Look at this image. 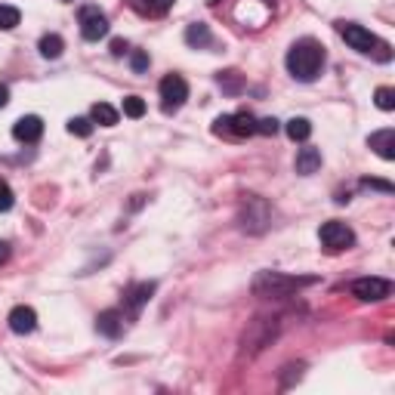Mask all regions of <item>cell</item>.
I'll return each mask as SVG.
<instances>
[{"label": "cell", "instance_id": "cell-1", "mask_svg": "<svg viewBox=\"0 0 395 395\" xmlns=\"http://www.w3.org/2000/svg\"><path fill=\"white\" fill-rule=\"evenodd\" d=\"M322 65H324L322 43L299 41V43L290 46V53H287V71L294 74L297 81H315L318 71H322Z\"/></svg>", "mask_w": 395, "mask_h": 395}, {"label": "cell", "instance_id": "cell-2", "mask_svg": "<svg viewBox=\"0 0 395 395\" xmlns=\"http://www.w3.org/2000/svg\"><path fill=\"white\" fill-rule=\"evenodd\" d=\"M315 278H294V275H281V272H260L253 281V294L260 297H290L294 290L312 284Z\"/></svg>", "mask_w": 395, "mask_h": 395}, {"label": "cell", "instance_id": "cell-3", "mask_svg": "<svg viewBox=\"0 0 395 395\" xmlns=\"http://www.w3.org/2000/svg\"><path fill=\"white\" fill-rule=\"evenodd\" d=\"M269 222H272L269 204L262 201V198H257V195L244 198V204H241V229L250 232V235H260V232L269 229Z\"/></svg>", "mask_w": 395, "mask_h": 395}, {"label": "cell", "instance_id": "cell-4", "mask_svg": "<svg viewBox=\"0 0 395 395\" xmlns=\"http://www.w3.org/2000/svg\"><path fill=\"white\" fill-rule=\"evenodd\" d=\"M318 241H322V247L327 253H340V250H346V247H352V244H355V232L346 222L331 220V222H324L322 229H318Z\"/></svg>", "mask_w": 395, "mask_h": 395}, {"label": "cell", "instance_id": "cell-5", "mask_svg": "<svg viewBox=\"0 0 395 395\" xmlns=\"http://www.w3.org/2000/svg\"><path fill=\"white\" fill-rule=\"evenodd\" d=\"M213 133H225V136H253L257 133V118L247 115V111H238V115H225L216 118Z\"/></svg>", "mask_w": 395, "mask_h": 395}, {"label": "cell", "instance_id": "cell-6", "mask_svg": "<svg viewBox=\"0 0 395 395\" xmlns=\"http://www.w3.org/2000/svg\"><path fill=\"white\" fill-rule=\"evenodd\" d=\"M392 294V284L386 278H359L352 284V297H359L361 303H380V299H386Z\"/></svg>", "mask_w": 395, "mask_h": 395}, {"label": "cell", "instance_id": "cell-7", "mask_svg": "<svg viewBox=\"0 0 395 395\" xmlns=\"http://www.w3.org/2000/svg\"><path fill=\"white\" fill-rule=\"evenodd\" d=\"M81 34L83 41H99L108 34V19L99 13L96 6H83L81 9Z\"/></svg>", "mask_w": 395, "mask_h": 395}, {"label": "cell", "instance_id": "cell-8", "mask_svg": "<svg viewBox=\"0 0 395 395\" xmlns=\"http://www.w3.org/2000/svg\"><path fill=\"white\" fill-rule=\"evenodd\" d=\"M340 34H343V41L349 43L352 50H359V53H374V46L380 43L377 37L368 31V28L352 25V22H340Z\"/></svg>", "mask_w": 395, "mask_h": 395}, {"label": "cell", "instance_id": "cell-9", "mask_svg": "<svg viewBox=\"0 0 395 395\" xmlns=\"http://www.w3.org/2000/svg\"><path fill=\"white\" fill-rule=\"evenodd\" d=\"M161 99H164V108H180L185 99H189V83H185L180 74H167L161 81Z\"/></svg>", "mask_w": 395, "mask_h": 395}, {"label": "cell", "instance_id": "cell-10", "mask_svg": "<svg viewBox=\"0 0 395 395\" xmlns=\"http://www.w3.org/2000/svg\"><path fill=\"white\" fill-rule=\"evenodd\" d=\"M13 136L19 139V143H37V139L43 136V120L37 115H25L19 118L13 124Z\"/></svg>", "mask_w": 395, "mask_h": 395}, {"label": "cell", "instance_id": "cell-11", "mask_svg": "<svg viewBox=\"0 0 395 395\" xmlns=\"http://www.w3.org/2000/svg\"><path fill=\"white\" fill-rule=\"evenodd\" d=\"M6 322H9V331L13 334H31L37 327V312L31 306H16Z\"/></svg>", "mask_w": 395, "mask_h": 395}, {"label": "cell", "instance_id": "cell-12", "mask_svg": "<svg viewBox=\"0 0 395 395\" xmlns=\"http://www.w3.org/2000/svg\"><path fill=\"white\" fill-rule=\"evenodd\" d=\"M368 145L383 158V161H395V130H392V127L371 133V136H368Z\"/></svg>", "mask_w": 395, "mask_h": 395}, {"label": "cell", "instance_id": "cell-13", "mask_svg": "<svg viewBox=\"0 0 395 395\" xmlns=\"http://www.w3.org/2000/svg\"><path fill=\"white\" fill-rule=\"evenodd\" d=\"M96 331L115 340V337H120V331H124V315H120V312H115V309H108V312H102V315L96 318Z\"/></svg>", "mask_w": 395, "mask_h": 395}, {"label": "cell", "instance_id": "cell-14", "mask_svg": "<svg viewBox=\"0 0 395 395\" xmlns=\"http://www.w3.org/2000/svg\"><path fill=\"white\" fill-rule=\"evenodd\" d=\"M318 167H322V152L318 148H299V155H297V173L299 176H312L318 173Z\"/></svg>", "mask_w": 395, "mask_h": 395}, {"label": "cell", "instance_id": "cell-15", "mask_svg": "<svg viewBox=\"0 0 395 395\" xmlns=\"http://www.w3.org/2000/svg\"><path fill=\"white\" fill-rule=\"evenodd\" d=\"M152 294H155V284H152V281H145V284H136V287L127 290V299H124V303H127L130 312H139V309H143L148 299H152Z\"/></svg>", "mask_w": 395, "mask_h": 395}, {"label": "cell", "instance_id": "cell-16", "mask_svg": "<svg viewBox=\"0 0 395 395\" xmlns=\"http://www.w3.org/2000/svg\"><path fill=\"white\" fill-rule=\"evenodd\" d=\"M93 120H96V124H102V127H115L118 124V108H111L108 102H96V106H93Z\"/></svg>", "mask_w": 395, "mask_h": 395}, {"label": "cell", "instance_id": "cell-17", "mask_svg": "<svg viewBox=\"0 0 395 395\" xmlns=\"http://www.w3.org/2000/svg\"><path fill=\"white\" fill-rule=\"evenodd\" d=\"M210 28H207L204 22H195L189 25V31H185V43H192V46H210Z\"/></svg>", "mask_w": 395, "mask_h": 395}, {"label": "cell", "instance_id": "cell-18", "mask_svg": "<svg viewBox=\"0 0 395 395\" xmlns=\"http://www.w3.org/2000/svg\"><path fill=\"white\" fill-rule=\"evenodd\" d=\"M62 50H65V41H62L59 34H46V37H41V56H43V59H59Z\"/></svg>", "mask_w": 395, "mask_h": 395}, {"label": "cell", "instance_id": "cell-19", "mask_svg": "<svg viewBox=\"0 0 395 395\" xmlns=\"http://www.w3.org/2000/svg\"><path fill=\"white\" fill-rule=\"evenodd\" d=\"M287 136L294 139V143H306V139L312 136V124H309L306 118H294V120H287Z\"/></svg>", "mask_w": 395, "mask_h": 395}, {"label": "cell", "instance_id": "cell-20", "mask_svg": "<svg viewBox=\"0 0 395 395\" xmlns=\"http://www.w3.org/2000/svg\"><path fill=\"white\" fill-rule=\"evenodd\" d=\"M19 19H22V13H19L16 6L0 4V31H13V28L19 25Z\"/></svg>", "mask_w": 395, "mask_h": 395}, {"label": "cell", "instance_id": "cell-21", "mask_svg": "<svg viewBox=\"0 0 395 395\" xmlns=\"http://www.w3.org/2000/svg\"><path fill=\"white\" fill-rule=\"evenodd\" d=\"M176 0H139V9H145L148 16H164Z\"/></svg>", "mask_w": 395, "mask_h": 395}, {"label": "cell", "instance_id": "cell-22", "mask_svg": "<svg viewBox=\"0 0 395 395\" xmlns=\"http://www.w3.org/2000/svg\"><path fill=\"white\" fill-rule=\"evenodd\" d=\"M68 133L87 139V136L93 133V120H90V118H71V120H68Z\"/></svg>", "mask_w": 395, "mask_h": 395}, {"label": "cell", "instance_id": "cell-23", "mask_svg": "<svg viewBox=\"0 0 395 395\" xmlns=\"http://www.w3.org/2000/svg\"><path fill=\"white\" fill-rule=\"evenodd\" d=\"M374 102H377L380 111H392L395 108V90L392 87H380L377 93H374Z\"/></svg>", "mask_w": 395, "mask_h": 395}, {"label": "cell", "instance_id": "cell-24", "mask_svg": "<svg viewBox=\"0 0 395 395\" xmlns=\"http://www.w3.org/2000/svg\"><path fill=\"white\" fill-rule=\"evenodd\" d=\"M124 115L133 118V120L143 118V115H145V102L139 99V96H127V99H124Z\"/></svg>", "mask_w": 395, "mask_h": 395}, {"label": "cell", "instance_id": "cell-25", "mask_svg": "<svg viewBox=\"0 0 395 395\" xmlns=\"http://www.w3.org/2000/svg\"><path fill=\"white\" fill-rule=\"evenodd\" d=\"M13 204H16V198H13V189H9L6 183H0V213L13 210Z\"/></svg>", "mask_w": 395, "mask_h": 395}, {"label": "cell", "instance_id": "cell-26", "mask_svg": "<svg viewBox=\"0 0 395 395\" xmlns=\"http://www.w3.org/2000/svg\"><path fill=\"white\" fill-rule=\"evenodd\" d=\"M130 68H133L136 74H143V71L148 68V53H143V50L130 53Z\"/></svg>", "mask_w": 395, "mask_h": 395}, {"label": "cell", "instance_id": "cell-27", "mask_svg": "<svg viewBox=\"0 0 395 395\" xmlns=\"http://www.w3.org/2000/svg\"><path fill=\"white\" fill-rule=\"evenodd\" d=\"M257 133H262V136H275V133H278V120H275V118H262V120H257Z\"/></svg>", "mask_w": 395, "mask_h": 395}, {"label": "cell", "instance_id": "cell-28", "mask_svg": "<svg viewBox=\"0 0 395 395\" xmlns=\"http://www.w3.org/2000/svg\"><path fill=\"white\" fill-rule=\"evenodd\" d=\"M220 87H225L229 93H235L241 87V81H238V71H225V74H220Z\"/></svg>", "mask_w": 395, "mask_h": 395}, {"label": "cell", "instance_id": "cell-29", "mask_svg": "<svg viewBox=\"0 0 395 395\" xmlns=\"http://www.w3.org/2000/svg\"><path fill=\"white\" fill-rule=\"evenodd\" d=\"M124 53H127V41H120V37L111 41V56H124Z\"/></svg>", "mask_w": 395, "mask_h": 395}, {"label": "cell", "instance_id": "cell-30", "mask_svg": "<svg viewBox=\"0 0 395 395\" xmlns=\"http://www.w3.org/2000/svg\"><path fill=\"white\" fill-rule=\"evenodd\" d=\"M364 185H371V189H380V192H392L389 183H380V180H364Z\"/></svg>", "mask_w": 395, "mask_h": 395}, {"label": "cell", "instance_id": "cell-31", "mask_svg": "<svg viewBox=\"0 0 395 395\" xmlns=\"http://www.w3.org/2000/svg\"><path fill=\"white\" fill-rule=\"evenodd\" d=\"M6 260H9V244H6V241H0V266H4Z\"/></svg>", "mask_w": 395, "mask_h": 395}, {"label": "cell", "instance_id": "cell-32", "mask_svg": "<svg viewBox=\"0 0 395 395\" xmlns=\"http://www.w3.org/2000/svg\"><path fill=\"white\" fill-rule=\"evenodd\" d=\"M6 102H9V87H6V83H0V108H4Z\"/></svg>", "mask_w": 395, "mask_h": 395}]
</instances>
